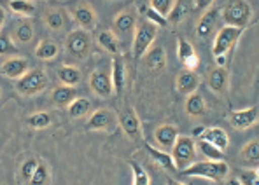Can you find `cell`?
<instances>
[{"mask_svg": "<svg viewBox=\"0 0 259 185\" xmlns=\"http://www.w3.org/2000/svg\"><path fill=\"white\" fill-rule=\"evenodd\" d=\"M184 176H201V178H208L212 182H223L230 173V166L224 161H201L193 162L189 168L182 169Z\"/></svg>", "mask_w": 259, "mask_h": 185, "instance_id": "obj_1", "label": "cell"}, {"mask_svg": "<svg viewBox=\"0 0 259 185\" xmlns=\"http://www.w3.org/2000/svg\"><path fill=\"white\" fill-rule=\"evenodd\" d=\"M172 159L177 171L189 168L196 159V143L191 137H179L172 147Z\"/></svg>", "mask_w": 259, "mask_h": 185, "instance_id": "obj_2", "label": "cell"}, {"mask_svg": "<svg viewBox=\"0 0 259 185\" xmlns=\"http://www.w3.org/2000/svg\"><path fill=\"white\" fill-rule=\"evenodd\" d=\"M224 23L226 26H233V28L243 30L249 25L250 18H252V7L249 2H243V0H237V2H230L224 7Z\"/></svg>", "mask_w": 259, "mask_h": 185, "instance_id": "obj_3", "label": "cell"}, {"mask_svg": "<svg viewBox=\"0 0 259 185\" xmlns=\"http://www.w3.org/2000/svg\"><path fill=\"white\" fill-rule=\"evenodd\" d=\"M48 88V75L46 72L35 69L28 70L21 79L16 81V91L23 96H35Z\"/></svg>", "mask_w": 259, "mask_h": 185, "instance_id": "obj_4", "label": "cell"}, {"mask_svg": "<svg viewBox=\"0 0 259 185\" xmlns=\"http://www.w3.org/2000/svg\"><path fill=\"white\" fill-rule=\"evenodd\" d=\"M156 33H158V28L152 23H149V21H146V23L139 25L135 28V37H133V46H132V54L135 61H139L142 56H146L151 44L154 42Z\"/></svg>", "mask_w": 259, "mask_h": 185, "instance_id": "obj_5", "label": "cell"}, {"mask_svg": "<svg viewBox=\"0 0 259 185\" xmlns=\"http://www.w3.org/2000/svg\"><path fill=\"white\" fill-rule=\"evenodd\" d=\"M65 47H67V52L74 58H86L88 52L91 49V37L90 33L84 32V30L77 28L72 30L67 35V40H65Z\"/></svg>", "mask_w": 259, "mask_h": 185, "instance_id": "obj_6", "label": "cell"}, {"mask_svg": "<svg viewBox=\"0 0 259 185\" xmlns=\"http://www.w3.org/2000/svg\"><path fill=\"white\" fill-rule=\"evenodd\" d=\"M243 30L240 28H233V26H224L219 33L215 35V40H214V47H212V54L215 58H226V52L230 49H233L235 44L238 42L240 35H242Z\"/></svg>", "mask_w": 259, "mask_h": 185, "instance_id": "obj_7", "label": "cell"}, {"mask_svg": "<svg viewBox=\"0 0 259 185\" xmlns=\"http://www.w3.org/2000/svg\"><path fill=\"white\" fill-rule=\"evenodd\" d=\"M116 124V117L107 108L95 110L86 122V130L90 131H110Z\"/></svg>", "mask_w": 259, "mask_h": 185, "instance_id": "obj_8", "label": "cell"}, {"mask_svg": "<svg viewBox=\"0 0 259 185\" xmlns=\"http://www.w3.org/2000/svg\"><path fill=\"white\" fill-rule=\"evenodd\" d=\"M257 105H254L250 108H243V110H235L230 114V122L235 130H247V128L254 126L257 122Z\"/></svg>", "mask_w": 259, "mask_h": 185, "instance_id": "obj_9", "label": "cell"}, {"mask_svg": "<svg viewBox=\"0 0 259 185\" xmlns=\"http://www.w3.org/2000/svg\"><path fill=\"white\" fill-rule=\"evenodd\" d=\"M90 88L98 98H109L114 93L110 75L105 72H93L90 75Z\"/></svg>", "mask_w": 259, "mask_h": 185, "instance_id": "obj_10", "label": "cell"}, {"mask_svg": "<svg viewBox=\"0 0 259 185\" xmlns=\"http://www.w3.org/2000/svg\"><path fill=\"white\" fill-rule=\"evenodd\" d=\"M177 56L182 65H184V69L189 72H194L198 69V65H200V58H198V54L194 52V47L184 39L177 40Z\"/></svg>", "mask_w": 259, "mask_h": 185, "instance_id": "obj_11", "label": "cell"}, {"mask_svg": "<svg viewBox=\"0 0 259 185\" xmlns=\"http://www.w3.org/2000/svg\"><path fill=\"white\" fill-rule=\"evenodd\" d=\"M217 20H219V11H217L215 7H208V9L201 14L200 21H198V26H196L198 37H200V39H208L210 33L215 30Z\"/></svg>", "mask_w": 259, "mask_h": 185, "instance_id": "obj_12", "label": "cell"}, {"mask_svg": "<svg viewBox=\"0 0 259 185\" xmlns=\"http://www.w3.org/2000/svg\"><path fill=\"white\" fill-rule=\"evenodd\" d=\"M177 138H179V131L172 124H161V126H158L154 131L156 143H158L165 152H168V150L172 149Z\"/></svg>", "mask_w": 259, "mask_h": 185, "instance_id": "obj_13", "label": "cell"}, {"mask_svg": "<svg viewBox=\"0 0 259 185\" xmlns=\"http://www.w3.org/2000/svg\"><path fill=\"white\" fill-rule=\"evenodd\" d=\"M119 126L128 137L139 138L140 137V120L137 117L133 108H126V110L121 112L119 115Z\"/></svg>", "mask_w": 259, "mask_h": 185, "instance_id": "obj_14", "label": "cell"}, {"mask_svg": "<svg viewBox=\"0 0 259 185\" xmlns=\"http://www.w3.org/2000/svg\"><path fill=\"white\" fill-rule=\"evenodd\" d=\"M28 72V61H26L25 58H9V59H6V61L2 63V74L6 75V77H9V79H21L23 75Z\"/></svg>", "mask_w": 259, "mask_h": 185, "instance_id": "obj_15", "label": "cell"}, {"mask_svg": "<svg viewBox=\"0 0 259 185\" xmlns=\"http://www.w3.org/2000/svg\"><path fill=\"white\" fill-rule=\"evenodd\" d=\"M200 140L210 143V145H214L215 149L223 150V152L228 149V145H230L228 133L224 130H221V128H208V130H203V133L200 135Z\"/></svg>", "mask_w": 259, "mask_h": 185, "instance_id": "obj_16", "label": "cell"}, {"mask_svg": "<svg viewBox=\"0 0 259 185\" xmlns=\"http://www.w3.org/2000/svg\"><path fill=\"white\" fill-rule=\"evenodd\" d=\"M110 81H112L114 93L116 94L123 93L124 84H126V65H124V59L119 54L112 61V77H110Z\"/></svg>", "mask_w": 259, "mask_h": 185, "instance_id": "obj_17", "label": "cell"}, {"mask_svg": "<svg viewBox=\"0 0 259 185\" xmlns=\"http://www.w3.org/2000/svg\"><path fill=\"white\" fill-rule=\"evenodd\" d=\"M74 20H75V23L81 26V30H84V32L93 30L95 25H97V16H95V11L91 9L90 6H86V4L75 7V9H74Z\"/></svg>", "mask_w": 259, "mask_h": 185, "instance_id": "obj_18", "label": "cell"}, {"mask_svg": "<svg viewBox=\"0 0 259 185\" xmlns=\"http://www.w3.org/2000/svg\"><path fill=\"white\" fill-rule=\"evenodd\" d=\"M166 67V54H165V49L156 46L149 49L146 52V69L152 72V74H158Z\"/></svg>", "mask_w": 259, "mask_h": 185, "instance_id": "obj_19", "label": "cell"}, {"mask_svg": "<svg viewBox=\"0 0 259 185\" xmlns=\"http://www.w3.org/2000/svg\"><path fill=\"white\" fill-rule=\"evenodd\" d=\"M198 86H200V77H198L194 72L182 70L177 77V91L182 94H193L196 93Z\"/></svg>", "mask_w": 259, "mask_h": 185, "instance_id": "obj_20", "label": "cell"}, {"mask_svg": "<svg viewBox=\"0 0 259 185\" xmlns=\"http://www.w3.org/2000/svg\"><path fill=\"white\" fill-rule=\"evenodd\" d=\"M137 28V16L133 11H123L116 16L114 20V30L121 35H128V33L135 32Z\"/></svg>", "mask_w": 259, "mask_h": 185, "instance_id": "obj_21", "label": "cell"}, {"mask_svg": "<svg viewBox=\"0 0 259 185\" xmlns=\"http://www.w3.org/2000/svg\"><path fill=\"white\" fill-rule=\"evenodd\" d=\"M208 86L217 94H224L228 89V70L224 67H215L208 75Z\"/></svg>", "mask_w": 259, "mask_h": 185, "instance_id": "obj_22", "label": "cell"}, {"mask_svg": "<svg viewBox=\"0 0 259 185\" xmlns=\"http://www.w3.org/2000/svg\"><path fill=\"white\" fill-rule=\"evenodd\" d=\"M44 23L49 30L58 32V30H63L65 25H67V14L62 9L51 7V9H48L44 13Z\"/></svg>", "mask_w": 259, "mask_h": 185, "instance_id": "obj_23", "label": "cell"}, {"mask_svg": "<svg viewBox=\"0 0 259 185\" xmlns=\"http://www.w3.org/2000/svg\"><path fill=\"white\" fill-rule=\"evenodd\" d=\"M240 159L245 166H249L250 169H257V164H259V142L257 140H252L249 142L245 147L242 149L240 152Z\"/></svg>", "mask_w": 259, "mask_h": 185, "instance_id": "obj_24", "label": "cell"}, {"mask_svg": "<svg viewBox=\"0 0 259 185\" xmlns=\"http://www.w3.org/2000/svg\"><path fill=\"white\" fill-rule=\"evenodd\" d=\"M146 149H147V152H149V156H151L156 162H158V164L161 166L163 169H166V171H170V173H175V171H177V168H175V164H174L172 156H170L168 152H165V150L154 149V147L149 145V143L146 145Z\"/></svg>", "mask_w": 259, "mask_h": 185, "instance_id": "obj_25", "label": "cell"}, {"mask_svg": "<svg viewBox=\"0 0 259 185\" xmlns=\"http://www.w3.org/2000/svg\"><path fill=\"white\" fill-rule=\"evenodd\" d=\"M58 79L62 82V86L74 88V86H77L81 82V72L72 65H63L58 69Z\"/></svg>", "mask_w": 259, "mask_h": 185, "instance_id": "obj_26", "label": "cell"}, {"mask_svg": "<svg viewBox=\"0 0 259 185\" xmlns=\"http://www.w3.org/2000/svg\"><path fill=\"white\" fill-rule=\"evenodd\" d=\"M75 88H68V86H58V88L53 91V101L58 107H68L72 101L75 100Z\"/></svg>", "mask_w": 259, "mask_h": 185, "instance_id": "obj_27", "label": "cell"}, {"mask_svg": "<svg viewBox=\"0 0 259 185\" xmlns=\"http://www.w3.org/2000/svg\"><path fill=\"white\" fill-rule=\"evenodd\" d=\"M39 161L40 159H37L35 156H30L21 162L20 171H18V180H20L21 185H28L30 178H32L33 171H35V168H37V164H39Z\"/></svg>", "mask_w": 259, "mask_h": 185, "instance_id": "obj_28", "label": "cell"}, {"mask_svg": "<svg viewBox=\"0 0 259 185\" xmlns=\"http://www.w3.org/2000/svg\"><path fill=\"white\" fill-rule=\"evenodd\" d=\"M33 26L30 21H21L14 26V32H13V37H14V42L16 44H28L30 40L33 39Z\"/></svg>", "mask_w": 259, "mask_h": 185, "instance_id": "obj_29", "label": "cell"}, {"mask_svg": "<svg viewBox=\"0 0 259 185\" xmlns=\"http://www.w3.org/2000/svg\"><path fill=\"white\" fill-rule=\"evenodd\" d=\"M184 108H186V114L191 115V117L201 115L205 112V100H203V96H201V94H198V93L189 94L188 100H186Z\"/></svg>", "mask_w": 259, "mask_h": 185, "instance_id": "obj_30", "label": "cell"}, {"mask_svg": "<svg viewBox=\"0 0 259 185\" xmlns=\"http://www.w3.org/2000/svg\"><path fill=\"white\" fill-rule=\"evenodd\" d=\"M60 52L58 44L53 42V40H42V42L37 46L35 49V56L42 61H51L53 58H56Z\"/></svg>", "mask_w": 259, "mask_h": 185, "instance_id": "obj_31", "label": "cell"}, {"mask_svg": "<svg viewBox=\"0 0 259 185\" xmlns=\"http://www.w3.org/2000/svg\"><path fill=\"white\" fill-rule=\"evenodd\" d=\"M98 44L102 46V49H105L110 54L117 56L119 54V42H117V37L114 35L109 30H104V32L98 33Z\"/></svg>", "mask_w": 259, "mask_h": 185, "instance_id": "obj_32", "label": "cell"}, {"mask_svg": "<svg viewBox=\"0 0 259 185\" xmlns=\"http://www.w3.org/2000/svg\"><path fill=\"white\" fill-rule=\"evenodd\" d=\"M91 110V101L88 98H75L70 105H68V115L72 119H81L90 114Z\"/></svg>", "mask_w": 259, "mask_h": 185, "instance_id": "obj_33", "label": "cell"}, {"mask_svg": "<svg viewBox=\"0 0 259 185\" xmlns=\"http://www.w3.org/2000/svg\"><path fill=\"white\" fill-rule=\"evenodd\" d=\"M49 180H51V173H49L48 164L44 161H39L28 185H49Z\"/></svg>", "mask_w": 259, "mask_h": 185, "instance_id": "obj_34", "label": "cell"}, {"mask_svg": "<svg viewBox=\"0 0 259 185\" xmlns=\"http://www.w3.org/2000/svg\"><path fill=\"white\" fill-rule=\"evenodd\" d=\"M198 149H200V152L203 154L205 157H208V161H223V157H224L223 150L215 149L214 145L203 142V140H198Z\"/></svg>", "mask_w": 259, "mask_h": 185, "instance_id": "obj_35", "label": "cell"}, {"mask_svg": "<svg viewBox=\"0 0 259 185\" xmlns=\"http://www.w3.org/2000/svg\"><path fill=\"white\" fill-rule=\"evenodd\" d=\"M26 122H28V126L35 128V130H44V128H48L51 124V115L48 112H35V114H32L26 119Z\"/></svg>", "mask_w": 259, "mask_h": 185, "instance_id": "obj_36", "label": "cell"}, {"mask_svg": "<svg viewBox=\"0 0 259 185\" xmlns=\"http://www.w3.org/2000/svg\"><path fill=\"white\" fill-rule=\"evenodd\" d=\"M9 7L13 13L23 14V16H28V14H32L35 11V4L28 2V0H11Z\"/></svg>", "mask_w": 259, "mask_h": 185, "instance_id": "obj_37", "label": "cell"}, {"mask_svg": "<svg viewBox=\"0 0 259 185\" xmlns=\"http://www.w3.org/2000/svg\"><path fill=\"white\" fill-rule=\"evenodd\" d=\"M130 166H132V171H133V185H151L149 175H147V171L139 162L130 161Z\"/></svg>", "mask_w": 259, "mask_h": 185, "instance_id": "obj_38", "label": "cell"}, {"mask_svg": "<svg viewBox=\"0 0 259 185\" xmlns=\"http://www.w3.org/2000/svg\"><path fill=\"white\" fill-rule=\"evenodd\" d=\"M184 14H186L184 2H174L172 11L168 13V18H166V21H170V23L177 25V23H181V21L184 20Z\"/></svg>", "mask_w": 259, "mask_h": 185, "instance_id": "obj_39", "label": "cell"}, {"mask_svg": "<svg viewBox=\"0 0 259 185\" xmlns=\"http://www.w3.org/2000/svg\"><path fill=\"white\" fill-rule=\"evenodd\" d=\"M172 6H174V2L172 0H151L149 2V7L154 13H158L159 16H168V13L172 11Z\"/></svg>", "mask_w": 259, "mask_h": 185, "instance_id": "obj_40", "label": "cell"}, {"mask_svg": "<svg viewBox=\"0 0 259 185\" xmlns=\"http://www.w3.org/2000/svg\"><path fill=\"white\" fill-rule=\"evenodd\" d=\"M238 182L242 185H259V173L257 169H245V171L240 173Z\"/></svg>", "mask_w": 259, "mask_h": 185, "instance_id": "obj_41", "label": "cell"}, {"mask_svg": "<svg viewBox=\"0 0 259 185\" xmlns=\"http://www.w3.org/2000/svg\"><path fill=\"white\" fill-rule=\"evenodd\" d=\"M16 51V46L14 42L11 40V37L7 33L0 32V56L2 54H11V52Z\"/></svg>", "mask_w": 259, "mask_h": 185, "instance_id": "obj_42", "label": "cell"}, {"mask_svg": "<svg viewBox=\"0 0 259 185\" xmlns=\"http://www.w3.org/2000/svg\"><path fill=\"white\" fill-rule=\"evenodd\" d=\"M146 18L149 23H152L154 26H166L168 25V21H166V18L159 16L158 13H154V11L151 9V7H147L146 9Z\"/></svg>", "mask_w": 259, "mask_h": 185, "instance_id": "obj_43", "label": "cell"}, {"mask_svg": "<svg viewBox=\"0 0 259 185\" xmlns=\"http://www.w3.org/2000/svg\"><path fill=\"white\" fill-rule=\"evenodd\" d=\"M6 18H7V14H6V11L0 7V30L4 28V25H6Z\"/></svg>", "mask_w": 259, "mask_h": 185, "instance_id": "obj_44", "label": "cell"}, {"mask_svg": "<svg viewBox=\"0 0 259 185\" xmlns=\"http://www.w3.org/2000/svg\"><path fill=\"white\" fill-rule=\"evenodd\" d=\"M203 130H205V128L198 126V128H196V130H194V131H193V135H194V137H200V135H201V133H203Z\"/></svg>", "mask_w": 259, "mask_h": 185, "instance_id": "obj_45", "label": "cell"}, {"mask_svg": "<svg viewBox=\"0 0 259 185\" xmlns=\"http://www.w3.org/2000/svg\"><path fill=\"white\" fill-rule=\"evenodd\" d=\"M226 185H242V183L238 182V178H230V180L226 182Z\"/></svg>", "mask_w": 259, "mask_h": 185, "instance_id": "obj_46", "label": "cell"}, {"mask_svg": "<svg viewBox=\"0 0 259 185\" xmlns=\"http://www.w3.org/2000/svg\"><path fill=\"white\" fill-rule=\"evenodd\" d=\"M168 185H184V183H181V182H177V180H174V178H168V182H166Z\"/></svg>", "mask_w": 259, "mask_h": 185, "instance_id": "obj_47", "label": "cell"}]
</instances>
